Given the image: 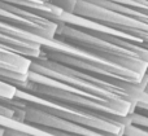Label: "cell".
Here are the masks:
<instances>
[{"mask_svg": "<svg viewBox=\"0 0 148 136\" xmlns=\"http://www.w3.org/2000/svg\"><path fill=\"white\" fill-rule=\"evenodd\" d=\"M30 71L43 75L52 80H56L61 84L72 87L74 90L94 96L96 99H100L109 104L118 116L125 117V118L131 117L136 103L142 97L118 86L110 84L105 80L99 79L94 75L62 66L56 62L40 58V57L31 60Z\"/></svg>", "mask_w": 148, "mask_h": 136, "instance_id": "6da1fadb", "label": "cell"}, {"mask_svg": "<svg viewBox=\"0 0 148 136\" xmlns=\"http://www.w3.org/2000/svg\"><path fill=\"white\" fill-rule=\"evenodd\" d=\"M39 57L48 60L51 62H56L62 66L94 75L99 79L105 80L110 84L118 86V87L131 93H135L138 96H143L144 93L146 79L140 80L135 75L121 69V67L108 64L97 57L91 56L86 52L79 51V49L64 44L61 41L49 40L44 43Z\"/></svg>", "mask_w": 148, "mask_h": 136, "instance_id": "7a4b0ae2", "label": "cell"}, {"mask_svg": "<svg viewBox=\"0 0 148 136\" xmlns=\"http://www.w3.org/2000/svg\"><path fill=\"white\" fill-rule=\"evenodd\" d=\"M70 14L104 26L148 49V25L130 16L86 0H74Z\"/></svg>", "mask_w": 148, "mask_h": 136, "instance_id": "3957f363", "label": "cell"}, {"mask_svg": "<svg viewBox=\"0 0 148 136\" xmlns=\"http://www.w3.org/2000/svg\"><path fill=\"white\" fill-rule=\"evenodd\" d=\"M0 21L27 31L44 40H53L57 30L56 21L3 1H0Z\"/></svg>", "mask_w": 148, "mask_h": 136, "instance_id": "277c9868", "label": "cell"}, {"mask_svg": "<svg viewBox=\"0 0 148 136\" xmlns=\"http://www.w3.org/2000/svg\"><path fill=\"white\" fill-rule=\"evenodd\" d=\"M49 40L0 21V46L33 60L40 56L42 47Z\"/></svg>", "mask_w": 148, "mask_h": 136, "instance_id": "5b68a950", "label": "cell"}, {"mask_svg": "<svg viewBox=\"0 0 148 136\" xmlns=\"http://www.w3.org/2000/svg\"><path fill=\"white\" fill-rule=\"evenodd\" d=\"M31 60L22 56L20 53L10 51V49H0V67L13 71L16 74L21 75L29 79L30 74Z\"/></svg>", "mask_w": 148, "mask_h": 136, "instance_id": "8992f818", "label": "cell"}, {"mask_svg": "<svg viewBox=\"0 0 148 136\" xmlns=\"http://www.w3.org/2000/svg\"><path fill=\"white\" fill-rule=\"evenodd\" d=\"M104 1L116 3V4L122 5L127 9L142 13L148 17V0H104Z\"/></svg>", "mask_w": 148, "mask_h": 136, "instance_id": "52a82bcc", "label": "cell"}, {"mask_svg": "<svg viewBox=\"0 0 148 136\" xmlns=\"http://www.w3.org/2000/svg\"><path fill=\"white\" fill-rule=\"evenodd\" d=\"M17 93V87L0 80V100H13Z\"/></svg>", "mask_w": 148, "mask_h": 136, "instance_id": "ba28073f", "label": "cell"}, {"mask_svg": "<svg viewBox=\"0 0 148 136\" xmlns=\"http://www.w3.org/2000/svg\"><path fill=\"white\" fill-rule=\"evenodd\" d=\"M130 123L148 132V118L147 117H143V116H139V114L133 113L131 114V122Z\"/></svg>", "mask_w": 148, "mask_h": 136, "instance_id": "9c48e42d", "label": "cell"}, {"mask_svg": "<svg viewBox=\"0 0 148 136\" xmlns=\"http://www.w3.org/2000/svg\"><path fill=\"white\" fill-rule=\"evenodd\" d=\"M144 93L148 95V71H147V77H146V84H144Z\"/></svg>", "mask_w": 148, "mask_h": 136, "instance_id": "30bf717a", "label": "cell"}]
</instances>
